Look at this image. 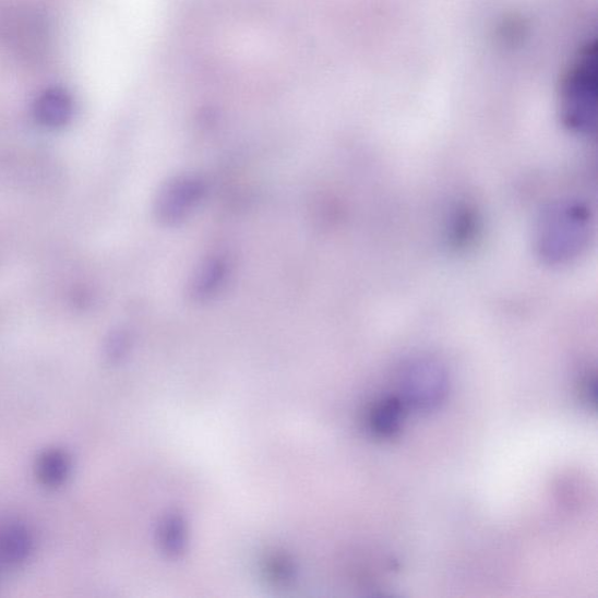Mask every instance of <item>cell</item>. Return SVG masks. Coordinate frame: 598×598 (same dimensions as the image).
Returning a JSON list of instances; mask_svg holds the SVG:
<instances>
[{
  "instance_id": "1",
  "label": "cell",
  "mask_w": 598,
  "mask_h": 598,
  "mask_svg": "<svg viewBox=\"0 0 598 598\" xmlns=\"http://www.w3.org/2000/svg\"><path fill=\"white\" fill-rule=\"evenodd\" d=\"M591 236L589 207L573 199H564L541 212L537 225V249L546 262L566 264L584 254Z\"/></svg>"
},
{
  "instance_id": "2",
  "label": "cell",
  "mask_w": 598,
  "mask_h": 598,
  "mask_svg": "<svg viewBox=\"0 0 598 598\" xmlns=\"http://www.w3.org/2000/svg\"><path fill=\"white\" fill-rule=\"evenodd\" d=\"M597 59L596 40L581 46L560 83L559 106L562 123L581 136H589L596 130Z\"/></svg>"
},
{
  "instance_id": "3",
  "label": "cell",
  "mask_w": 598,
  "mask_h": 598,
  "mask_svg": "<svg viewBox=\"0 0 598 598\" xmlns=\"http://www.w3.org/2000/svg\"><path fill=\"white\" fill-rule=\"evenodd\" d=\"M206 192V182L199 176L180 175L171 178L156 199V218L168 226L188 220L204 202Z\"/></svg>"
},
{
  "instance_id": "4",
  "label": "cell",
  "mask_w": 598,
  "mask_h": 598,
  "mask_svg": "<svg viewBox=\"0 0 598 598\" xmlns=\"http://www.w3.org/2000/svg\"><path fill=\"white\" fill-rule=\"evenodd\" d=\"M403 388L410 405L422 409L436 407L446 392V375L434 360L411 361L403 374Z\"/></svg>"
},
{
  "instance_id": "5",
  "label": "cell",
  "mask_w": 598,
  "mask_h": 598,
  "mask_svg": "<svg viewBox=\"0 0 598 598\" xmlns=\"http://www.w3.org/2000/svg\"><path fill=\"white\" fill-rule=\"evenodd\" d=\"M228 276V264L224 259L212 258L203 263L195 274L191 294L196 301H207L217 295L225 285Z\"/></svg>"
},
{
  "instance_id": "6",
  "label": "cell",
  "mask_w": 598,
  "mask_h": 598,
  "mask_svg": "<svg viewBox=\"0 0 598 598\" xmlns=\"http://www.w3.org/2000/svg\"><path fill=\"white\" fill-rule=\"evenodd\" d=\"M73 111L72 97L60 88L45 92L37 101L38 120L49 127H59L68 122Z\"/></svg>"
},
{
  "instance_id": "7",
  "label": "cell",
  "mask_w": 598,
  "mask_h": 598,
  "mask_svg": "<svg viewBox=\"0 0 598 598\" xmlns=\"http://www.w3.org/2000/svg\"><path fill=\"white\" fill-rule=\"evenodd\" d=\"M71 469L70 458L61 451H48L38 461V476L48 487H58L68 478Z\"/></svg>"
},
{
  "instance_id": "8",
  "label": "cell",
  "mask_w": 598,
  "mask_h": 598,
  "mask_svg": "<svg viewBox=\"0 0 598 598\" xmlns=\"http://www.w3.org/2000/svg\"><path fill=\"white\" fill-rule=\"evenodd\" d=\"M403 406L397 398H387L373 411L372 428L380 436L388 438L400 428Z\"/></svg>"
}]
</instances>
